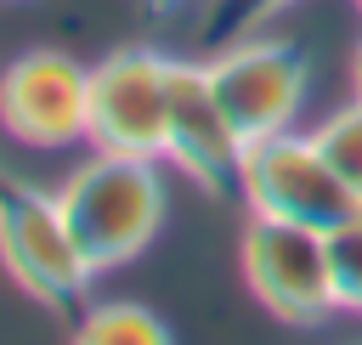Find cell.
<instances>
[{
    "label": "cell",
    "mask_w": 362,
    "mask_h": 345,
    "mask_svg": "<svg viewBox=\"0 0 362 345\" xmlns=\"http://www.w3.org/2000/svg\"><path fill=\"white\" fill-rule=\"evenodd\" d=\"M164 164H175L192 187L209 198L238 192V164H243V136L226 119L209 62L170 57V119H164Z\"/></svg>",
    "instance_id": "ba28073f"
},
{
    "label": "cell",
    "mask_w": 362,
    "mask_h": 345,
    "mask_svg": "<svg viewBox=\"0 0 362 345\" xmlns=\"http://www.w3.org/2000/svg\"><path fill=\"white\" fill-rule=\"evenodd\" d=\"M311 141L322 147V158L334 164V175L351 187V198L362 204V102L351 96L345 107H334L322 124H311Z\"/></svg>",
    "instance_id": "30bf717a"
},
{
    "label": "cell",
    "mask_w": 362,
    "mask_h": 345,
    "mask_svg": "<svg viewBox=\"0 0 362 345\" xmlns=\"http://www.w3.org/2000/svg\"><path fill=\"white\" fill-rule=\"evenodd\" d=\"M238 198L249 204V215H277V221H300L317 232H334L345 215L362 209L351 187L334 175V164L322 158V147L311 141V130L305 136L277 130V136L243 141Z\"/></svg>",
    "instance_id": "277c9868"
},
{
    "label": "cell",
    "mask_w": 362,
    "mask_h": 345,
    "mask_svg": "<svg viewBox=\"0 0 362 345\" xmlns=\"http://www.w3.org/2000/svg\"><path fill=\"white\" fill-rule=\"evenodd\" d=\"M209 85L238 124L243 141L277 136L300 124L305 90H311V57L300 40L283 34H243L209 57Z\"/></svg>",
    "instance_id": "5b68a950"
},
{
    "label": "cell",
    "mask_w": 362,
    "mask_h": 345,
    "mask_svg": "<svg viewBox=\"0 0 362 345\" xmlns=\"http://www.w3.org/2000/svg\"><path fill=\"white\" fill-rule=\"evenodd\" d=\"M351 6H356V17H362V0H351Z\"/></svg>",
    "instance_id": "5bb4252c"
},
{
    "label": "cell",
    "mask_w": 362,
    "mask_h": 345,
    "mask_svg": "<svg viewBox=\"0 0 362 345\" xmlns=\"http://www.w3.org/2000/svg\"><path fill=\"white\" fill-rule=\"evenodd\" d=\"M288 6H300V0H204V11H198V40L204 45H232V40H243V34H260L266 23H277Z\"/></svg>",
    "instance_id": "8fae6325"
},
{
    "label": "cell",
    "mask_w": 362,
    "mask_h": 345,
    "mask_svg": "<svg viewBox=\"0 0 362 345\" xmlns=\"http://www.w3.org/2000/svg\"><path fill=\"white\" fill-rule=\"evenodd\" d=\"M238 266H243L249 294L288 328H317L339 311L328 232H317V226L249 215L243 238H238Z\"/></svg>",
    "instance_id": "3957f363"
},
{
    "label": "cell",
    "mask_w": 362,
    "mask_h": 345,
    "mask_svg": "<svg viewBox=\"0 0 362 345\" xmlns=\"http://www.w3.org/2000/svg\"><path fill=\"white\" fill-rule=\"evenodd\" d=\"M0 124L23 147H74L90 130V68L68 51H23L0 74Z\"/></svg>",
    "instance_id": "52a82bcc"
},
{
    "label": "cell",
    "mask_w": 362,
    "mask_h": 345,
    "mask_svg": "<svg viewBox=\"0 0 362 345\" xmlns=\"http://www.w3.org/2000/svg\"><path fill=\"white\" fill-rule=\"evenodd\" d=\"M0 266L45 311L85 305V288L96 277L90 260L79 255V238H74L57 192H40L6 170H0Z\"/></svg>",
    "instance_id": "7a4b0ae2"
},
{
    "label": "cell",
    "mask_w": 362,
    "mask_h": 345,
    "mask_svg": "<svg viewBox=\"0 0 362 345\" xmlns=\"http://www.w3.org/2000/svg\"><path fill=\"white\" fill-rule=\"evenodd\" d=\"M170 119V57L153 45H124L90 68V130L96 153L164 158Z\"/></svg>",
    "instance_id": "8992f818"
},
{
    "label": "cell",
    "mask_w": 362,
    "mask_h": 345,
    "mask_svg": "<svg viewBox=\"0 0 362 345\" xmlns=\"http://www.w3.org/2000/svg\"><path fill=\"white\" fill-rule=\"evenodd\" d=\"M17 6H28V0H17Z\"/></svg>",
    "instance_id": "2e32d148"
},
{
    "label": "cell",
    "mask_w": 362,
    "mask_h": 345,
    "mask_svg": "<svg viewBox=\"0 0 362 345\" xmlns=\"http://www.w3.org/2000/svg\"><path fill=\"white\" fill-rule=\"evenodd\" d=\"M158 164L164 158H130V153H96L90 147V158L62 181L57 204H62L90 271H113L158 238L164 209H170Z\"/></svg>",
    "instance_id": "6da1fadb"
},
{
    "label": "cell",
    "mask_w": 362,
    "mask_h": 345,
    "mask_svg": "<svg viewBox=\"0 0 362 345\" xmlns=\"http://www.w3.org/2000/svg\"><path fill=\"white\" fill-rule=\"evenodd\" d=\"M351 96L362 102V40H356V51H351Z\"/></svg>",
    "instance_id": "4fadbf2b"
},
{
    "label": "cell",
    "mask_w": 362,
    "mask_h": 345,
    "mask_svg": "<svg viewBox=\"0 0 362 345\" xmlns=\"http://www.w3.org/2000/svg\"><path fill=\"white\" fill-rule=\"evenodd\" d=\"M74 339H90V345H164L170 322L141 300H96L74 322Z\"/></svg>",
    "instance_id": "9c48e42d"
},
{
    "label": "cell",
    "mask_w": 362,
    "mask_h": 345,
    "mask_svg": "<svg viewBox=\"0 0 362 345\" xmlns=\"http://www.w3.org/2000/svg\"><path fill=\"white\" fill-rule=\"evenodd\" d=\"M328 255H334V294H339V311L362 317V209L345 215V221L328 232Z\"/></svg>",
    "instance_id": "7c38bea8"
},
{
    "label": "cell",
    "mask_w": 362,
    "mask_h": 345,
    "mask_svg": "<svg viewBox=\"0 0 362 345\" xmlns=\"http://www.w3.org/2000/svg\"><path fill=\"white\" fill-rule=\"evenodd\" d=\"M158 6H181V0H158Z\"/></svg>",
    "instance_id": "9a60e30c"
}]
</instances>
